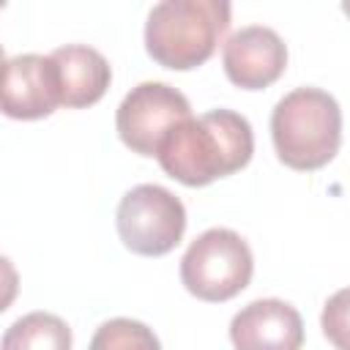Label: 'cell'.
I'll use <instances>...</instances> for the list:
<instances>
[{
  "instance_id": "obj_5",
  "label": "cell",
  "mask_w": 350,
  "mask_h": 350,
  "mask_svg": "<svg viewBox=\"0 0 350 350\" xmlns=\"http://www.w3.org/2000/svg\"><path fill=\"white\" fill-rule=\"evenodd\" d=\"M115 224L129 252L161 257L180 243L186 232V208L170 189L139 183L123 194Z\"/></svg>"
},
{
  "instance_id": "obj_12",
  "label": "cell",
  "mask_w": 350,
  "mask_h": 350,
  "mask_svg": "<svg viewBox=\"0 0 350 350\" xmlns=\"http://www.w3.org/2000/svg\"><path fill=\"white\" fill-rule=\"evenodd\" d=\"M88 350H161V342L145 323L112 317L96 328Z\"/></svg>"
},
{
  "instance_id": "obj_6",
  "label": "cell",
  "mask_w": 350,
  "mask_h": 350,
  "mask_svg": "<svg viewBox=\"0 0 350 350\" xmlns=\"http://www.w3.org/2000/svg\"><path fill=\"white\" fill-rule=\"evenodd\" d=\"M191 118L189 98L167 82H139L118 107L115 129L126 148L139 156H156L161 139Z\"/></svg>"
},
{
  "instance_id": "obj_11",
  "label": "cell",
  "mask_w": 350,
  "mask_h": 350,
  "mask_svg": "<svg viewBox=\"0 0 350 350\" xmlns=\"http://www.w3.org/2000/svg\"><path fill=\"white\" fill-rule=\"evenodd\" d=\"M0 350H71V328L52 312H30L5 328Z\"/></svg>"
},
{
  "instance_id": "obj_14",
  "label": "cell",
  "mask_w": 350,
  "mask_h": 350,
  "mask_svg": "<svg viewBox=\"0 0 350 350\" xmlns=\"http://www.w3.org/2000/svg\"><path fill=\"white\" fill-rule=\"evenodd\" d=\"M342 11H345V14L350 16V0H345V3H342Z\"/></svg>"
},
{
  "instance_id": "obj_2",
  "label": "cell",
  "mask_w": 350,
  "mask_h": 350,
  "mask_svg": "<svg viewBox=\"0 0 350 350\" xmlns=\"http://www.w3.org/2000/svg\"><path fill=\"white\" fill-rule=\"evenodd\" d=\"M227 0H164L145 22L148 55L172 71L202 66L230 27Z\"/></svg>"
},
{
  "instance_id": "obj_9",
  "label": "cell",
  "mask_w": 350,
  "mask_h": 350,
  "mask_svg": "<svg viewBox=\"0 0 350 350\" xmlns=\"http://www.w3.org/2000/svg\"><path fill=\"white\" fill-rule=\"evenodd\" d=\"M230 339L235 350H301L304 320L287 301L257 298L232 317Z\"/></svg>"
},
{
  "instance_id": "obj_3",
  "label": "cell",
  "mask_w": 350,
  "mask_h": 350,
  "mask_svg": "<svg viewBox=\"0 0 350 350\" xmlns=\"http://www.w3.org/2000/svg\"><path fill=\"white\" fill-rule=\"evenodd\" d=\"M271 137L282 164L301 172L320 170L342 145V109L320 88H295L276 101Z\"/></svg>"
},
{
  "instance_id": "obj_4",
  "label": "cell",
  "mask_w": 350,
  "mask_h": 350,
  "mask_svg": "<svg viewBox=\"0 0 350 350\" xmlns=\"http://www.w3.org/2000/svg\"><path fill=\"white\" fill-rule=\"evenodd\" d=\"M254 273V257L249 243L227 227H211L197 235L180 257L183 287L211 304L235 298Z\"/></svg>"
},
{
  "instance_id": "obj_8",
  "label": "cell",
  "mask_w": 350,
  "mask_h": 350,
  "mask_svg": "<svg viewBox=\"0 0 350 350\" xmlns=\"http://www.w3.org/2000/svg\"><path fill=\"white\" fill-rule=\"evenodd\" d=\"M224 74L243 90H262L273 85L287 68V46L282 36L265 25L235 30L221 52Z\"/></svg>"
},
{
  "instance_id": "obj_10",
  "label": "cell",
  "mask_w": 350,
  "mask_h": 350,
  "mask_svg": "<svg viewBox=\"0 0 350 350\" xmlns=\"http://www.w3.org/2000/svg\"><path fill=\"white\" fill-rule=\"evenodd\" d=\"M52 57L60 68L63 107H90L107 93L112 68L98 49L88 44H66L55 49Z\"/></svg>"
},
{
  "instance_id": "obj_1",
  "label": "cell",
  "mask_w": 350,
  "mask_h": 350,
  "mask_svg": "<svg viewBox=\"0 0 350 350\" xmlns=\"http://www.w3.org/2000/svg\"><path fill=\"white\" fill-rule=\"evenodd\" d=\"M254 134L243 115L211 109L200 118L180 120L159 145L161 170L183 186H208L249 164Z\"/></svg>"
},
{
  "instance_id": "obj_13",
  "label": "cell",
  "mask_w": 350,
  "mask_h": 350,
  "mask_svg": "<svg viewBox=\"0 0 350 350\" xmlns=\"http://www.w3.org/2000/svg\"><path fill=\"white\" fill-rule=\"evenodd\" d=\"M323 334L336 350H350V287L336 290L320 314Z\"/></svg>"
},
{
  "instance_id": "obj_7",
  "label": "cell",
  "mask_w": 350,
  "mask_h": 350,
  "mask_svg": "<svg viewBox=\"0 0 350 350\" xmlns=\"http://www.w3.org/2000/svg\"><path fill=\"white\" fill-rule=\"evenodd\" d=\"M63 107L60 68L52 55H14L3 71V112L16 120H38Z\"/></svg>"
}]
</instances>
